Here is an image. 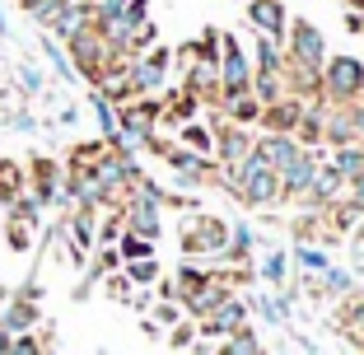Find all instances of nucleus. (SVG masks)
Masks as SVG:
<instances>
[{
	"label": "nucleus",
	"instance_id": "obj_4",
	"mask_svg": "<svg viewBox=\"0 0 364 355\" xmlns=\"http://www.w3.org/2000/svg\"><path fill=\"white\" fill-rule=\"evenodd\" d=\"M252 19H257V23H262L267 33H280V28H285V14H280V0H257V5H252Z\"/></svg>",
	"mask_w": 364,
	"mask_h": 355
},
{
	"label": "nucleus",
	"instance_id": "obj_3",
	"mask_svg": "<svg viewBox=\"0 0 364 355\" xmlns=\"http://www.w3.org/2000/svg\"><path fill=\"white\" fill-rule=\"evenodd\" d=\"M225 85H229V98L247 89V65H243V56H238L234 43H225Z\"/></svg>",
	"mask_w": 364,
	"mask_h": 355
},
{
	"label": "nucleus",
	"instance_id": "obj_9",
	"mask_svg": "<svg viewBox=\"0 0 364 355\" xmlns=\"http://www.w3.org/2000/svg\"><path fill=\"white\" fill-rule=\"evenodd\" d=\"M10 341H14V337H10V327L0 323V351H10Z\"/></svg>",
	"mask_w": 364,
	"mask_h": 355
},
{
	"label": "nucleus",
	"instance_id": "obj_1",
	"mask_svg": "<svg viewBox=\"0 0 364 355\" xmlns=\"http://www.w3.org/2000/svg\"><path fill=\"white\" fill-rule=\"evenodd\" d=\"M327 85H332L341 98H350L355 89L364 85V65H360V61H336L332 70H327Z\"/></svg>",
	"mask_w": 364,
	"mask_h": 355
},
{
	"label": "nucleus",
	"instance_id": "obj_2",
	"mask_svg": "<svg viewBox=\"0 0 364 355\" xmlns=\"http://www.w3.org/2000/svg\"><path fill=\"white\" fill-rule=\"evenodd\" d=\"M154 117H159V108H154V103H127L122 127H127L131 136H150V131H154Z\"/></svg>",
	"mask_w": 364,
	"mask_h": 355
},
{
	"label": "nucleus",
	"instance_id": "obj_6",
	"mask_svg": "<svg viewBox=\"0 0 364 355\" xmlns=\"http://www.w3.org/2000/svg\"><path fill=\"white\" fill-rule=\"evenodd\" d=\"M14 178H19V173H14L10 164H0V196H10V192H14Z\"/></svg>",
	"mask_w": 364,
	"mask_h": 355
},
{
	"label": "nucleus",
	"instance_id": "obj_7",
	"mask_svg": "<svg viewBox=\"0 0 364 355\" xmlns=\"http://www.w3.org/2000/svg\"><path fill=\"white\" fill-rule=\"evenodd\" d=\"M187 140H192V150H210V131H201V127L187 131Z\"/></svg>",
	"mask_w": 364,
	"mask_h": 355
},
{
	"label": "nucleus",
	"instance_id": "obj_10",
	"mask_svg": "<svg viewBox=\"0 0 364 355\" xmlns=\"http://www.w3.org/2000/svg\"><path fill=\"white\" fill-rule=\"evenodd\" d=\"M112 5H117V0H112Z\"/></svg>",
	"mask_w": 364,
	"mask_h": 355
},
{
	"label": "nucleus",
	"instance_id": "obj_5",
	"mask_svg": "<svg viewBox=\"0 0 364 355\" xmlns=\"http://www.w3.org/2000/svg\"><path fill=\"white\" fill-rule=\"evenodd\" d=\"M28 323H33V309H28V304L10 309V318H5V327H10V332H19V327H28Z\"/></svg>",
	"mask_w": 364,
	"mask_h": 355
},
{
	"label": "nucleus",
	"instance_id": "obj_8",
	"mask_svg": "<svg viewBox=\"0 0 364 355\" xmlns=\"http://www.w3.org/2000/svg\"><path fill=\"white\" fill-rule=\"evenodd\" d=\"M145 253H150L145 238H127V258H145Z\"/></svg>",
	"mask_w": 364,
	"mask_h": 355
}]
</instances>
